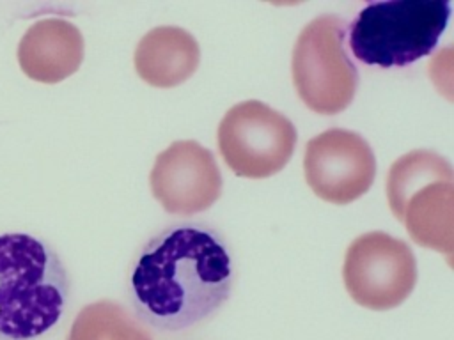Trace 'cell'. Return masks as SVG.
I'll list each match as a JSON object with an SVG mask.
<instances>
[{
    "instance_id": "cell-13",
    "label": "cell",
    "mask_w": 454,
    "mask_h": 340,
    "mask_svg": "<svg viewBox=\"0 0 454 340\" xmlns=\"http://www.w3.org/2000/svg\"><path fill=\"white\" fill-rule=\"evenodd\" d=\"M67 340H153V335L126 306L101 299L78 312Z\"/></svg>"
},
{
    "instance_id": "cell-12",
    "label": "cell",
    "mask_w": 454,
    "mask_h": 340,
    "mask_svg": "<svg viewBox=\"0 0 454 340\" xmlns=\"http://www.w3.org/2000/svg\"><path fill=\"white\" fill-rule=\"evenodd\" d=\"M433 182H454L449 159L429 149H415L397 158L387 175V200L392 214L401 221L408 198Z\"/></svg>"
},
{
    "instance_id": "cell-10",
    "label": "cell",
    "mask_w": 454,
    "mask_h": 340,
    "mask_svg": "<svg viewBox=\"0 0 454 340\" xmlns=\"http://www.w3.org/2000/svg\"><path fill=\"white\" fill-rule=\"evenodd\" d=\"M137 74L158 89L184 83L200 64L197 39L181 27L161 25L142 35L133 55Z\"/></svg>"
},
{
    "instance_id": "cell-4",
    "label": "cell",
    "mask_w": 454,
    "mask_h": 340,
    "mask_svg": "<svg viewBox=\"0 0 454 340\" xmlns=\"http://www.w3.org/2000/svg\"><path fill=\"white\" fill-rule=\"evenodd\" d=\"M348 25L337 14H321L300 32L291 57L294 89L305 106L321 115L346 110L358 89V69L346 51Z\"/></svg>"
},
{
    "instance_id": "cell-6",
    "label": "cell",
    "mask_w": 454,
    "mask_h": 340,
    "mask_svg": "<svg viewBox=\"0 0 454 340\" xmlns=\"http://www.w3.org/2000/svg\"><path fill=\"white\" fill-rule=\"evenodd\" d=\"M342 280L356 305L374 312L392 310L415 289V253L399 237L381 230L365 232L346 250Z\"/></svg>"
},
{
    "instance_id": "cell-7",
    "label": "cell",
    "mask_w": 454,
    "mask_h": 340,
    "mask_svg": "<svg viewBox=\"0 0 454 340\" xmlns=\"http://www.w3.org/2000/svg\"><path fill=\"white\" fill-rule=\"evenodd\" d=\"M303 172L309 188L321 200L344 205L371 189L376 156L362 135L332 128L307 142Z\"/></svg>"
},
{
    "instance_id": "cell-1",
    "label": "cell",
    "mask_w": 454,
    "mask_h": 340,
    "mask_svg": "<svg viewBox=\"0 0 454 340\" xmlns=\"http://www.w3.org/2000/svg\"><path fill=\"white\" fill-rule=\"evenodd\" d=\"M234 269L222 237L204 225L161 230L140 250L129 280L135 315L158 331H181L231 296Z\"/></svg>"
},
{
    "instance_id": "cell-9",
    "label": "cell",
    "mask_w": 454,
    "mask_h": 340,
    "mask_svg": "<svg viewBox=\"0 0 454 340\" xmlns=\"http://www.w3.org/2000/svg\"><path fill=\"white\" fill-rule=\"evenodd\" d=\"M83 51V35L74 23L64 18H43L21 35L16 58L25 76L53 85L78 71Z\"/></svg>"
},
{
    "instance_id": "cell-3",
    "label": "cell",
    "mask_w": 454,
    "mask_h": 340,
    "mask_svg": "<svg viewBox=\"0 0 454 340\" xmlns=\"http://www.w3.org/2000/svg\"><path fill=\"white\" fill-rule=\"evenodd\" d=\"M449 16V0L371 2L348 27V44L367 66H408L434 50Z\"/></svg>"
},
{
    "instance_id": "cell-5",
    "label": "cell",
    "mask_w": 454,
    "mask_h": 340,
    "mask_svg": "<svg viewBox=\"0 0 454 340\" xmlns=\"http://www.w3.org/2000/svg\"><path fill=\"white\" fill-rule=\"evenodd\" d=\"M296 140L294 124L259 99L231 106L216 131L223 161L236 175L248 179L278 174L289 163Z\"/></svg>"
},
{
    "instance_id": "cell-8",
    "label": "cell",
    "mask_w": 454,
    "mask_h": 340,
    "mask_svg": "<svg viewBox=\"0 0 454 340\" xmlns=\"http://www.w3.org/2000/svg\"><path fill=\"white\" fill-rule=\"evenodd\" d=\"M149 184L167 212L192 216L220 198L223 181L209 149L195 140H177L156 156Z\"/></svg>"
},
{
    "instance_id": "cell-2",
    "label": "cell",
    "mask_w": 454,
    "mask_h": 340,
    "mask_svg": "<svg viewBox=\"0 0 454 340\" xmlns=\"http://www.w3.org/2000/svg\"><path fill=\"white\" fill-rule=\"evenodd\" d=\"M67 274L43 241L28 234L0 236V335L30 340L60 319Z\"/></svg>"
},
{
    "instance_id": "cell-11",
    "label": "cell",
    "mask_w": 454,
    "mask_h": 340,
    "mask_svg": "<svg viewBox=\"0 0 454 340\" xmlns=\"http://www.w3.org/2000/svg\"><path fill=\"white\" fill-rule=\"evenodd\" d=\"M410 237L440 251L450 262L454 253V182H433L415 191L403 211Z\"/></svg>"
}]
</instances>
